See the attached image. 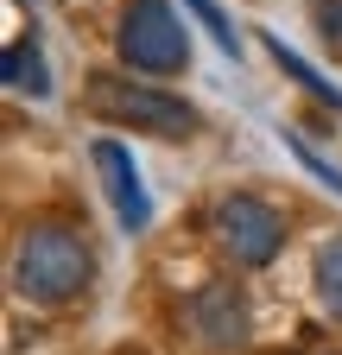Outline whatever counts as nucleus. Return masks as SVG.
Returning a JSON list of instances; mask_svg holds the SVG:
<instances>
[{
	"label": "nucleus",
	"instance_id": "nucleus-6",
	"mask_svg": "<svg viewBox=\"0 0 342 355\" xmlns=\"http://www.w3.org/2000/svg\"><path fill=\"white\" fill-rule=\"evenodd\" d=\"M89 159H96V171H102V191H108V203H114V216H120V229L140 235L146 222H152V203H146V184H140L134 153H127L120 140H96Z\"/></svg>",
	"mask_w": 342,
	"mask_h": 355
},
{
	"label": "nucleus",
	"instance_id": "nucleus-2",
	"mask_svg": "<svg viewBox=\"0 0 342 355\" xmlns=\"http://www.w3.org/2000/svg\"><path fill=\"white\" fill-rule=\"evenodd\" d=\"M82 108L108 127H140V133H159V140H190L197 133V108L184 96H165V89L114 76V70H96L82 83Z\"/></svg>",
	"mask_w": 342,
	"mask_h": 355
},
{
	"label": "nucleus",
	"instance_id": "nucleus-4",
	"mask_svg": "<svg viewBox=\"0 0 342 355\" xmlns=\"http://www.w3.org/2000/svg\"><path fill=\"white\" fill-rule=\"evenodd\" d=\"M209 229L235 254V266H273L279 248H285V216L253 191H228L216 203V216H209Z\"/></svg>",
	"mask_w": 342,
	"mask_h": 355
},
{
	"label": "nucleus",
	"instance_id": "nucleus-1",
	"mask_svg": "<svg viewBox=\"0 0 342 355\" xmlns=\"http://www.w3.org/2000/svg\"><path fill=\"white\" fill-rule=\"evenodd\" d=\"M96 260H89V241H82L70 222H32L19 235V254H13V286L19 298L32 304H70L82 286H89Z\"/></svg>",
	"mask_w": 342,
	"mask_h": 355
},
{
	"label": "nucleus",
	"instance_id": "nucleus-8",
	"mask_svg": "<svg viewBox=\"0 0 342 355\" xmlns=\"http://www.w3.org/2000/svg\"><path fill=\"white\" fill-rule=\"evenodd\" d=\"M311 279H317V304L342 324V235L317 248V273H311Z\"/></svg>",
	"mask_w": 342,
	"mask_h": 355
},
{
	"label": "nucleus",
	"instance_id": "nucleus-7",
	"mask_svg": "<svg viewBox=\"0 0 342 355\" xmlns=\"http://www.w3.org/2000/svg\"><path fill=\"white\" fill-rule=\"evenodd\" d=\"M0 70H7V89H13V96H51V76H45V58H38V44H7V64H0Z\"/></svg>",
	"mask_w": 342,
	"mask_h": 355
},
{
	"label": "nucleus",
	"instance_id": "nucleus-11",
	"mask_svg": "<svg viewBox=\"0 0 342 355\" xmlns=\"http://www.w3.org/2000/svg\"><path fill=\"white\" fill-rule=\"evenodd\" d=\"M323 38L342 51V0H336V7H323Z\"/></svg>",
	"mask_w": 342,
	"mask_h": 355
},
{
	"label": "nucleus",
	"instance_id": "nucleus-5",
	"mask_svg": "<svg viewBox=\"0 0 342 355\" xmlns=\"http://www.w3.org/2000/svg\"><path fill=\"white\" fill-rule=\"evenodd\" d=\"M184 318H190V336L203 349H241L247 343V292L235 279H209L190 292Z\"/></svg>",
	"mask_w": 342,
	"mask_h": 355
},
{
	"label": "nucleus",
	"instance_id": "nucleus-9",
	"mask_svg": "<svg viewBox=\"0 0 342 355\" xmlns=\"http://www.w3.org/2000/svg\"><path fill=\"white\" fill-rule=\"evenodd\" d=\"M267 51L279 58V70H285V76H298V83H305V89H311V96H317V102H330V108L342 114V89H336V83H323V76H317V70H311L305 58H298V51H291V44H285V38H267Z\"/></svg>",
	"mask_w": 342,
	"mask_h": 355
},
{
	"label": "nucleus",
	"instance_id": "nucleus-3",
	"mask_svg": "<svg viewBox=\"0 0 342 355\" xmlns=\"http://www.w3.org/2000/svg\"><path fill=\"white\" fill-rule=\"evenodd\" d=\"M114 51H120V64H134L146 76H171V70L190 64V32H184L171 0H127Z\"/></svg>",
	"mask_w": 342,
	"mask_h": 355
},
{
	"label": "nucleus",
	"instance_id": "nucleus-10",
	"mask_svg": "<svg viewBox=\"0 0 342 355\" xmlns=\"http://www.w3.org/2000/svg\"><path fill=\"white\" fill-rule=\"evenodd\" d=\"M285 146H291V159H305V165H311V171H317V184H330V191H336V197H342V171H336V165H330V159H323V153H311V146H305V140H291V133H285Z\"/></svg>",
	"mask_w": 342,
	"mask_h": 355
}]
</instances>
